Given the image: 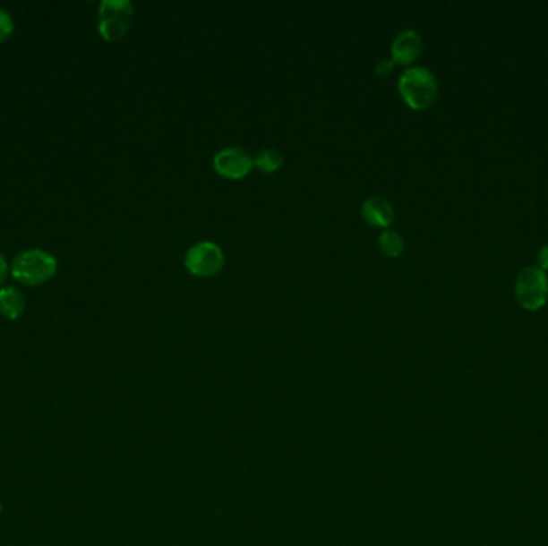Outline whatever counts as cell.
<instances>
[{
    "instance_id": "3",
    "label": "cell",
    "mask_w": 548,
    "mask_h": 546,
    "mask_svg": "<svg viewBox=\"0 0 548 546\" xmlns=\"http://www.w3.org/2000/svg\"><path fill=\"white\" fill-rule=\"evenodd\" d=\"M515 294L518 302L529 311L541 310L548 300L547 273L539 266H525L517 276Z\"/></svg>"
},
{
    "instance_id": "14",
    "label": "cell",
    "mask_w": 548,
    "mask_h": 546,
    "mask_svg": "<svg viewBox=\"0 0 548 546\" xmlns=\"http://www.w3.org/2000/svg\"><path fill=\"white\" fill-rule=\"evenodd\" d=\"M8 271H10V266H8L7 260L0 252V286L7 279Z\"/></svg>"
},
{
    "instance_id": "10",
    "label": "cell",
    "mask_w": 548,
    "mask_h": 546,
    "mask_svg": "<svg viewBox=\"0 0 548 546\" xmlns=\"http://www.w3.org/2000/svg\"><path fill=\"white\" fill-rule=\"evenodd\" d=\"M282 162H284V156L279 149H274V148H265L255 156L253 159V166L259 167L261 172H274L278 168L281 167Z\"/></svg>"
},
{
    "instance_id": "16",
    "label": "cell",
    "mask_w": 548,
    "mask_h": 546,
    "mask_svg": "<svg viewBox=\"0 0 548 546\" xmlns=\"http://www.w3.org/2000/svg\"><path fill=\"white\" fill-rule=\"evenodd\" d=\"M0 513H2V503H0Z\"/></svg>"
},
{
    "instance_id": "15",
    "label": "cell",
    "mask_w": 548,
    "mask_h": 546,
    "mask_svg": "<svg viewBox=\"0 0 548 546\" xmlns=\"http://www.w3.org/2000/svg\"><path fill=\"white\" fill-rule=\"evenodd\" d=\"M539 268H542L545 273L548 271V243H545L539 252Z\"/></svg>"
},
{
    "instance_id": "13",
    "label": "cell",
    "mask_w": 548,
    "mask_h": 546,
    "mask_svg": "<svg viewBox=\"0 0 548 546\" xmlns=\"http://www.w3.org/2000/svg\"><path fill=\"white\" fill-rule=\"evenodd\" d=\"M393 69H395V61H393V58H387V60H381L375 66V73L381 77H387L390 73H393Z\"/></svg>"
},
{
    "instance_id": "6",
    "label": "cell",
    "mask_w": 548,
    "mask_h": 546,
    "mask_svg": "<svg viewBox=\"0 0 548 546\" xmlns=\"http://www.w3.org/2000/svg\"><path fill=\"white\" fill-rule=\"evenodd\" d=\"M213 167L227 178L239 180L251 172V168L253 167V159L244 148L229 146L215 154Z\"/></svg>"
},
{
    "instance_id": "5",
    "label": "cell",
    "mask_w": 548,
    "mask_h": 546,
    "mask_svg": "<svg viewBox=\"0 0 548 546\" xmlns=\"http://www.w3.org/2000/svg\"><path fill=\"white\" fill-rule=\"evenodd\" d=\"M225 263V253L218 243L212 241H201L194 243L190 251L186 252L184 265L188 271L201 277H207L217 274Z\"/></svg>"
},
{
    "instance_id": "7",
    "label": "cell",
    "mask_w": 548,
    "mask_h": 546,
    "mask_svg": "<svg viewBox=\"0 0 548 546\" xmlns=\"http://www.w3.org/2000/svg\"><path fill=\"white\" fill-rule=\"evenodd\" d=\"M424 42L415 30H404L393 38L391 58L399 64H411L419 58Z\"/></svg>"
},
{
    "instance_id": "12",
    "label": "cell",
    "mask_w": 548,
    "mask_h": 546,
    "mask_svg": "<svg viewBox=\"0 0 548 546\" xmlns=\"http://www.w3.org/2000/svg\"><path fill=\"white\" fill-rule=\"evenodd\" d=\"M13 30H15L13 16L10 15L8 10L0 7V42L7 40Z\"/></svg>"
},
{
    "instance_id": "2",
    "label": "cell",
    "mask_w": 548,
    "mask_h": 546,
    "mask_svg": "<svg viewBox=\"0 0 548 546\" xmlns=\"http://www.w3.org/2000/svg\"><path fill=\"white\" fill-rule=\"evenodd\" d=\"M12 276L24 286H39L54 277L58 261L50 252L30 249L20 252L12 261Z\"/></svg>"
},
{
    "instance_id": "8",
    "label": "cell",
    "mask_w": 548,
    "mask_h": 546,
    "mask_svg": "<svg viewBox=\"0 0 548 546\" xmlns=\"http://www.w3.org/2000/svg\"><path fill=\"white\" fill-rule=\"evenodd\" d=\"M361 213L369 225L381 226V228L390 226L395 218L393 205L389 199L381 198V196H371L365 199L361 205Z\"/></svg>"
},
{
    "instance_id": "4",
    "label": "cell",
    "mask_w": 548,
    "mask_h": 546,
    "mask_svg": "<svg viewBox=\"0 0 548 546\" xmlns=\"http://www.w3.org/2000/svg\"><path fill=\"white\" fill-rule=\"evenodd\" d=\"M133 4L130 0H103L98 7V30L105 40H119L129 30L133 20Z\"/></svg>"
},
{
    "instance_id": "11",
    "label": "cell",
    "mask_w": 548,
    "mask_h": 546,
    "mask_svg": "<svg viewBox=\"0 0 548 546\" xmlns=\"http://www.w3.org/2000/svg\"><path fill=\"white\" fill-rule=\"evenodd\" d=\"M379 243H381V251L385 252L389 257H393V259L399 257L401 252L404 251L403 235H399L398 231H393V229L381 231Z\"/></svg>"
},
{
    "instance_id": "9",
    "label": "cell",
    "mask_w": 548,
    "mask_h": 546,
    "mask_svg": "<svg viewBox=\"0 0 548 546\" xmlns=\"http://www.w3.org/2000/svg\"><path fill=\"white\" fill-rule=\"evenodd\" d=\"M26 300L16 287H0V314L10 320H16L24 312Z\"/></svg>"
},
{
    "instance_id": "1",
    "label": "cell",
    "mask_w": 548,
    "mask_h": 546,
    "mask_svg": "<svg viewBox=\"0 0 548 546\" xmlns=\"http://www.w3.org/2000/svg\"><path fill=\"white\" fill-rule=\"evenodd\" d=\"M398 90L409 107L414 109H425L433 105L434 99L438 97L440 85L430 69L412 66L406 69L399 77Z\"/></svg>"
}]
</instances>
